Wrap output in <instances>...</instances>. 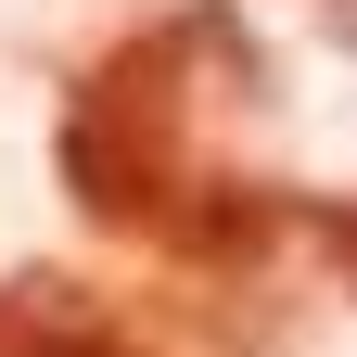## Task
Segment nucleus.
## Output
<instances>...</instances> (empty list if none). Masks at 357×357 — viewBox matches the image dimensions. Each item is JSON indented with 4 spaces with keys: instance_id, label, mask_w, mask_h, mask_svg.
<instances>
[{
    "instance_id": "obj_1",
    "label": "nucleus",
    "mask_w": 357,
    "mask_h": 357,
    "mask_svg": "<svg viewBox=\"0 0 357 357\" xmlns=\"http://www.w3.org/2000/svg\"><path fill=\"white\" fill-rule=\"evenodd\" d=\"M204 64L268 89V52L204 0V13H166V26H141V38H115V52L64 89L52 153H64V192H77L89 230L153 243V255H178V268H204V281H243V268H268L294 192H281V178L217 166V153L192 141V115H204Z\"/></svg>"
},
{
    "instance_id": "obj_2",
    "label": "nucleus",
    "mask_w": 357,
    "mask_h": 357,
    "mask_svg": "<svg viewBox=\"0 0 357 357\" xmlns=\"http://www.w3.org/2000/svg\"><path fill=\"white\" fill-rule=\"evenodd\" d=\"M0 357H141V332L77 268H13L0 281Z\"/></svg>"
},
{
    "instance_id": "obj_3",
    "label": "nucleus",
    "mask_w": 357,
    "mask_h": 357,
    "mask_svg": "<svg viewBox=\"0 0 357 357\" xmlns=\"http://www.w3.org/2000/svg\"><path fill=\"white\" fill-rule=\"evenodd\" d=\"M306 230H319V255L344 268V294H357V192H332V204H306Z\"/></svg>"
}]
</instances>
